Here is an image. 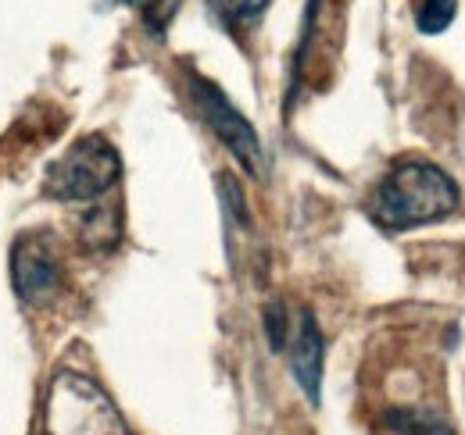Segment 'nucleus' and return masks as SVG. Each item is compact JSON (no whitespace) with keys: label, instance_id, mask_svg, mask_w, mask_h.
Instances as JSON below:
<instances>
[{"label":"nucleus","instance_id":"f257e3e1","mask_svg":"<svg viewBox=\"0 0 465 435\" xmlns=\"http://www.w3.org/2000/svg\"><path fill=\"white\" fill-rule=\"evenodd\" d=\"M455 208H459V186L448 179V171L426 161H401L398 168H391L372 197L376 225L391 232L440 221Z\"/></svg>","mask_w":465,"mask_h":435},{"label":"nucleus","instance_id":"f03ea898","mask_svg":"<svg viewBox=\"0 0 465 435\" xmlns=\"http://www.w3.org/2000/svg\"><path fill=\"white\" fill-rule=\"evenodd\" d=\"M44 435H129V429L97 382L61 372L47 389Z\"/></svg>","mask_w":465,"mask_h":435},{"label":"nucleus","instance_id":"7ed1b4c3","mask_svg":"<svg viewBox=\"0 0 465 435\" xmlns=\"http://www.w3.org/2000/svg\"><path fill=\"white\" fill-rule=\"evenodd\" d=\"M122 175V158L104 136H83L72 143L44 179V193L64 204L101 200Z\"/></svg>","mask_w":465,"mask_h":435},{"label":"nucleus","instance_id":"20e7f679","mask_svg":"<svg viewBox=\"0 0 465 435\" xmlns=\"http://www.w3.org/2000/svg\"><path fill=\"white\" fill-rule=\"evenodd\" d=\"M193 101H197V108L204 114V121L215 129V136L230 147L232 158L243 164V171L254 175V179H265V150H262V140H258L254 125L230 104V97H226L215 82L193 75Z\"/></svg>","mask_w":465,"mask_h":435},{"label":"nucleus","instance_id":"39448f33","mask_svg":"<svg viewBox=\"0 0 465 435\" xmlns=\"http://www.w3.org/2000/svg\"><path fill=\"white\" fill-rule=\"evenodd\" d=\"M11 282H15V293L33 307H44L58 296L61 261L51 236L44 232L18 236V243L11 246Z\"/></svg>","mask_w":465,"mask_h":435},{"label":"nucleus","instance_id":"423d86ee","mask_svg":"<svg viewBox=\"0 0 465 435\" xmlns=\"http://www.w3.org/2000/svg\"><path fill=\"white\" fill-rule=\"evenodd\" d=\"M287 350H291V368L297 385L304 389V396L312 403H319L322 396V361H326V339L319 332V322L312 311H301L297 328L287 339Z\"/></svg>","mask_w":465,"mask_h":435},{"label":"nucleus","instance_id":"0eeeda50","mask_svg":"<svg viewBox=\"0 0 465 435\" xmlns=\"http://www.w3.org/2000/svg\"><path fill=\"white\" fill-rule=\"evenodd\" d=\"M118 236H122V211L118 208H101V211H94V215L83 221V239H86V246H94V250H108V246H115Z\"/></svg>","mask_w":465,"mask_h":435},{"label":"nucleus","instance_id":"6e6552de","mask_svg":"<svg viewBox=\"0 0 465 435\" xmlns=\"http://www.w3.org/2000/svg\"><path fill=\"white\" fill-rule=\"evenodd\" d=\"M387 421L394 425L398 435H455L451 425H444L440 418L422 414V411H391Z\"/></svg>","mask_w":465,"mask_h":435},{"label":"nucleus","instance_id":"1a4fd4ad","mask_svg":"<svg viewBox=\"0 0 465 435\" xmlns=\"http://www.w3.org/2000/svg\"><path fill=\"white\" fill-rule=\"evenodd\" d=\"M455 14H459V0H422L415 11V25L419 33L437 36L455 22Z\"/></svg>","mask_w":465,"mask_h":435},{"label":"nucleus","instance_id":"9d476101","mask_svg":"<svg viewBox=\"0 0 465 435\" xmlns=\"http://www.w3.org/2000/svg\"><path fill=\"white\" fill-rule=\"evenodd\" d=\"M265 7H269V0H212V11L230 29L232 25H243V22H254Z\"/></svg>","mask_w":465,"mask_h":435},{"label":"nucleus","instance_id":"9b49d317","mask_svg":"<svg viewBox=\"0 0 465 435\" xmlns=\"http://www.w3.org/2000/svg\"><path fill=\"white\" fill-rule=\"evenodd\" d=\"M265 335H269V346L280 353L287 350V339H291V325H287V307L283 300H272L265 307Z\"/></svg>","mask_w":465,"mask_h":435},{"label":"nucleus","instance_id":"f8f14e48","mask_svg":"<svg viewBox=\"0 0 465 435\" xmlns=\"http://www.w3.org/2000/svg\"><path fill=\"white\" fill-rule=\"evenodd\" d=\"M129 4L143 11V18L154 25V33H162V29H165L169 14L175 11V0H129Z\"/></svg>","mask_w":465,"mask_h":435},{"label":"nucleus","instance_id":"ddd939ff","mask_svg":"<svg viewBox=\"0 0 465 435\" xmlns=\"http://www.w3.org/2000/svg\"><path fill=\"white\" fill-rule=\"evenodd\" d=\"M219 186H223V193H226V204H230V211L240 221H247V208H243V193H240V186H236V179L232 175H223L219 179Z\"/></svg>","mask_w":465,"mask_h":435}]
</instances>
